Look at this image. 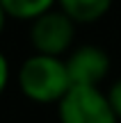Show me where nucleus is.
Segmentation results:
<instances>
[{
  "instance_id": "f257e3e1",
  "label": "nucleus",
  "mask_w": 121,
  "mask_h": 123,
  "mask_svg": "<svg viewBox=\"0 0 121 123\" xmlns=\"http://www.w3.org/2000/svg\"><path fill=\"white\" fill-rule=\"evenodd\" d=\"M18 89L32 103L57 105L71 89L69 71L62 57L30 55L18 68Z\"/></svg>"
},
{
  "instance_id": "f03ea898",
  "label": "nucleus",
  "mask_w": 121,
  "mask_h": 123,
  "mask_svg": "<svg viewBox=\"0 0 121 123\" xmlns=\"http://www.w3.org/2000/svg\"><path fill=\"white\" fill-rule=\"evenodd\" d=\"M78 23L62 12L59 7L41 14L30 23V43L37 55L48 57H66L73 50Z\"/></svg>"
},
{
  "instance_id": "7ed1b4c3",
  "label": "nucleus",
  "mask_w": 121,
  "mask_h": 123,
  "mask_svg": "<svg viewBox=\"0 0 121 123\" xmlns=\"http://www.w3.org/2000/svg\"><path fill=\"white\" fill-rule=\"evenodd\" d=\"M59 123H119L110 98L98 87H71L57 103Z\"/></svg>"
},
{
  "instance_id": "20e7f679",
  "label": "nucleus",
  "mask_w": 121,
  "mask_h": 123,
  "mask_svg": "<svg viewBox=\"0 0 121 123\" xmlns=\"http://www.w3.org/2000/svg\"><path fill=\"white\" fill-rule=\"evenodd\" d=\"M69 71V80H71V87H98L101 82L110 75L112 68V62L110 55L105 53L101 46H78L71 53L64 57Z\"/></svg>"
},
{
  "instance_id": "39448f33",
  "label": "nucleus",
  "mask_w": 121,
  "mask_h": 123,
  "mask_svg": "<svg viewBox=\"0 0 121 123\" xmlns=\"http://www.w3.org/2000/svg\"><path fill=\"white\" fill-rule=\"evenodd\" d=\"M114 0H57V7L78 25H91L110 12Z\"/></svg>"
},
{
  "instance_id": "423d86ee",
  "label": "nucleus",
  "mask_w": 121,
  "mask_h": 123,
  "mask_svg": "<svg viewBox=\"0 0 121 123\" xmlns=\"http://www.w3.org/2000/svg\"><path fill=\"white\" fill-rule=\"evenodd\" d=\"M0 5H2V9L7 12L9 18L32 23L41 14L57 7V0H0Z\"/></svg>"
},
{
  "instance_id": "0eeeda50",
  "label": "nucleus",
  "mask_w": 121,
  "mask_h": 123,
  "mask_svg": "<svg viewBox=\"0 0 121 123\" xmlns=\"http://www.w3.org/2000/svg\"><path fill=\"white\" fill-rule=\"evenodd\" d=\"M105 93H108L110 105H112L114 114H117V119H119V123H121V78H119V80H114L112 87H110Z\"/></svg>"
},
{
  "instance_id": "6e6552de",
  "label": "nucleus",
  "mask_w": 121,
  "mask_h": 123,
  "mask_svg": "<svg viewBox=\"0 0 121 123\" xmlns=\"http://www.w3.org/2000/svg\"><path fill=\"white\" fill-rule=\"evenodd\" d=\"M9 62L7 57L2 55V50H0V96L5 93V89H7V84H9Z\"/></svg>"
},
{
  "instance_id": "1a4fd4ad",
  "label": "nucleus",
  "mask_w": 121,
  "mask_h": 123,
  "mask_svg": "<svg viewBox=\"0 0 121 123\" xmlns=\"http://www.w3.org/2000/svg\"><path fill=\"white\" fill-rule=\"evenodd\" d=\"M7 12L2 9V5H0V34H2V30H5V23H7Z\"/></svg>"
}]
</instances>
